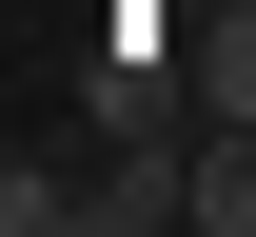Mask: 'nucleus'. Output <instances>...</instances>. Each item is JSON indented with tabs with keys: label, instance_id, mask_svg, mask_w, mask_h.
Segmentation results:
<instances>
[{
	"label": "nucleus",
	"instance_id": "1",
	"mask_svg": "<svg viewBox=\"0 0 256 237\" xmlns=\"http://www.w3.org/2000/svg\"><path fill=\"white\" fill-rule=\"evenodd\" d=\"M178 79H197V119H256V0H197L178 20Z\"/></svg>",
	"mask_w": 256,
	"mask_h": 237
},
{
	"label": "nucleus",
	"instance_id": "2",
	"mask_svg": "<svg viewBox=\"0 0 256 237\" xmlns=\"http://www.w3.org/2000/svg\"><path fill=\"white\" fill-rule=\"evenodd\" d=\"M197 237H256V119H197Z\"/></svg>",
	"mask_w": 256,
	"mask_h": 237
},
{
	"label": "nucleus",
	"instance_id": "3",
	"mask_svg": "<svg viewBox=\"0 0 256 237\" xmlns=\"http://www.w3.org/2000/svg\"><path fill=\"white\" fill-rule=\"evenodd\" d=\"M79 217V178H40V158H0V237H60Z\"/></svg>",
	"mask_w": 256,
	"mask_h": 237
}]
</instances>
